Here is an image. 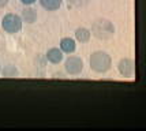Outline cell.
Instances as JSON below:
<instances>
[{
	"label": "cell",
	"instance_id": "cell-15",
	"mask_svg": "<svg viewBox=\"0 0 146 131\" xmlns=\"http://www.w3.org/2000/svg\"><path fill=\"white\" fill-rule=\"evenodd\" d=\"M0 71H1V66H0Z\"/></svg>",
	"mask_w": 146,
	"mask_h": 131
},
{
	"label": "cell",
	"instance_id": "cell-6",
	"mask_svg": "<svg viewBox=\"0 0 146 131\" xmlns=\"http://www.w3.org/2000/svg\"><path fill=\"white\" fill-rule=\"evenodd\" d=\"M22 21L23 22H26V23H29V25H32V23H34L36 21H37V11L34 10V8H32V7L26 6L23 10H22Z\"/></svg>",
	"mask_w": 146,
	"mask_h": 131
},
{
	"label": "cell",
	"instance_id": "cell-8",
	"mask_svg": "<svg viewBox=\"0 0 146 131\" xmlns=\"http://www.w3.org/2000/svg\"><path fill=\"white\" fill-rule=\"evenodd\" d=\"M76 48V44H75V40H72L70 37H66V38H62L60 41V51L63 53H72Z\"/></svg>",
	"mask_w": 146,
	"mask_h": 131
},
{
	"label": "cell",
	"instance_id": "cell-12",
	"mask_svg": "<svg viewBox=\"0 0 146 131\" xmlns=\"http://www.w3.org/2000/svg\"><path fill=\"white\" fill-rule=\"evenodd\" d=\"M68 4L76 8H81V7H86L90 3V0H67Z\"/></svg>",
	"mask_w": 146,
	"mask_h": 131
},
{
	"label": "cell",
	"instance_id": "cell-11",
	"mask_svg": "<svg viewBox=\"0 0 146 131\" xmlns=\"http://www.w3.org/2000/svg\"><path fill=\"white\" fill-rule=\"evenodd\" d=\"M0 74L6 78H15L19 75V70L13 64H8V66H4V68H1Z\"/></svg>",
	"mask_w": 146,
	"mask_h": 131
},
{
	"label": "cell",
	"instance_id": "cell-2",
	"mask_svg": "<svg viewBox=\"0 0 146 131\" xmlns=\"http://www.w3.org/2000/svg\"><path fill=\"white\" fill-rule=\"evenodd\" d=\"M90 68L93 70L94 72L98 74H104L109 71V68L112 67V59L107 52L102 51H97L94 53H92L90 56Z\"/></svg>",
	"mask_w": 146,
	"mask_h": 131
},
{
	"label": "cell",
	"instance_id": "cell-9",
	"mask_svg": "<svg viewBox=\"0 0 146 131\" xmlns=\"http://www.w3.org/2000/svg\"><path fill=\"white\" fill-rule=\"evenodd\" d=\"M63 0H40V4L42 8L48 10V11H56L62 7Z\"/></svg>",
	"mask_w": 146,
	"mask_h": 131
},
{
	"label": "cell",
	"instance_id": "cell-3",
	"mask_svg": "<svg viewBox=\"0 0 146 131\" xmlns=\"http://www.w3.org/2000/svg\"><path fill=\"white\" fill-rule=\"evenodd\" d=\"M22 25H23V21L17 14H7L1 21L3 30L10 33V34H15V33L21 31L22 30Z\"/></svg>",
	"mask_w": 146,
	"mask_h": 131
},
{
	"label": "cell",
	"instance_id": "cell-1",
	"mask_svg": "<svg viewBox=\"0 0 146 131\" xmlns=\"http://www.w3.org/2000/svg\"><path fill=\"white\" fill-rule=\"evenodd\" d=\"M90 33L94 36L96 38L105 41V40H111L115 36V26L113 23L105 18L96 19L94 22L92 23V30Z\"/></svg>",
	"mask_w": 146,
	"mask_h": 131
},
{
	"label": "cell",
	"instance_id": "cell-7",
	"mask_svg": "<svg viewBox=\"0 0 146 131\" xmlns=\"http://www.w3.org/2000/svg\"><path fill=\"white\" fill-rule=\"evenodd\" d=\"M46 60L51 62L52 64H59V63L63 60V52L59 49V48H51V49L46 52Z\"/></svg>",
	"mask_w": 146,
	"mask_h": 131
},
{
	"label": "cell",
	"instance_id": "cell-13",
	"mask_svg": "<svg viewBox=\"0 0 146 131\" xmlns=\"http://www.w3.org/2000/svg\"><path fill=\"white\" fill-rule=\"evenodd\" d=\"M21 1H22V4H25V6H32L37 0H21Z\"/></svg>",
	"mask_w": 146,
	"mask_h": 131
},
{
	"label": "cell",
	"instance_id": "cell-14",
	"mask_svg": "<svg viewBox=\"0 0 146 131\" xmlns=\"http://www.w3.org/2000/svg\"><path fill=\"white\" fill-rule=\"evenodd\" d=\"M7 4H8V0H0V8L6 7Z\"/></svg>",
	"mask_w": 146,
	"mask_h": 131
},
{
	"label": "cell",
	"instance_id": "cell-5",
	"mask_svg": "<svg viewBox=\"0 0 146 131\" xmlns=\"http://www.w3.org/2000/svg\"><path fill=\"white\" fill-rule=\"evenodd\" d=\"M117 70H119V72H120L121 76H124V78H130V76H133L134 75V71H135V67H134V62L131 59H128V57H124V59H121L119 64H117Z\"/></svg>",
	"mask_w": 146,
	"mask_h": 131
},
{
	"label": "cell",
	"instance_id": "cell-4",
	"mask_svg": "<svg viewBox=\"0 0 146 131\" xmlns=\"http://www.w3.org/2000/svg\"><path fill=\"white\" fill-rule=\"evenodd\" d=\"M64 70L70 75H79L83 71V60L78 56H70L64 62Z\"/></svg>",
	"mask_w": 146,
	"mask_h": 131
},
{
	"label": "cell",
	"instance_id": "cell-10",
	"mask_svg": "<svg viewBox=\"0 0 146 131\" xmlns=\"http://www.w3.org/2000/svg\"><path fill=\"white\" fill-rule=\"evenodd\" d=\"M92 37V33L86 27H78L75 30V38L79 43H88Z\"/></svg>",
	"mask_w": 146,
	"mask_h": 131
}]
</instances>
